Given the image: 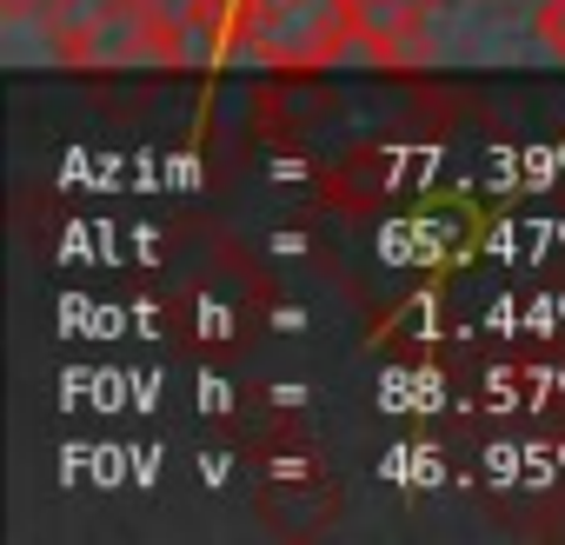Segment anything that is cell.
<instances>
[{
	"label": "cell",
	"mask_w": 565,
	"mask_h": 545,
	"mask_svg": "<svg viewBox=\"0 0 565 545\" xmlns=\"http://www.w3.org/2000/svg\"><path fill=\"white\" fill-rule=\"evenodd\" d=\"M193 54L200 47H193V28L180 8H167V0H127L120 14H107L61 61L87 67V74H120V67H186Z\"/></svg>",
	"instance_id": "obj_1"
},
{
	"label": "cell",
	"mask_w": 565,
	"mask_h": 545,
	"mask_svg": "<svg viewBox=\"0 0 565 545\" xmlns=\"http://www.w3.org/2000/svg\"><path fill=\"white\" fill-rule=\"evenodd\" d=\"M360 41V0H279L253 34V61L273 74H320Z\"/></svg>",
	"instance_id": "obj_2"
},
{
	"label": "cell",
	"mask_w": 565,
	"mask_h": 545,
	"mask_svg": "<svg viewBox=\"0 0 565 545\" xmlns=\"http://www.w3.org/2000/svg\"><path fill=\"white\" fill-rule=\"evenodd\" d=\"M259 21H266V0H193V8H186V28H193L200 61H233V54H253Z\"/></svg>",
	"instance_id": "obj_3"
},
{
	"label": "cell",
	"mask_w": 565,
	"mask_h": 545,
	"mask_svg": "<svg viewBox=\"0 0 565 545\" xmlns=\"http://www.w3.org/2000/svg\"><path fill=\"white\" fill-rule=\"evenodd\" d=\"M433 14L439 0H360V47L380 61H406Z\"/></svg>",
	"instance_id": "obj_4"
},
{
	"label": "cell",
	"mask_w": 565,
	"mask_h": 545,
	"mask_svg": "<svg viewBox=\"0 0 565 545\" xmlns=\"http://www.w3.org/2000/svg\"><path fill=\"white\" fill-rule=\"evenodd\" d=\"M127 8V0H41V34H47V47H54V61L74 47V41H87L107 14H120Z\"/></svg>",
	"instance_id": "obj_5"
},
{
	"label": "cell",
	"mask_w": 565,
	"mask_h": 545,
	"mask_svg": "<svg viewBox=\"0 0 565 545\" xmlns=\"http://www.w3.org/2000/svg\"><path fill=\"white\" fill-rule=\"evenodd\" d=\"M0 14H8V21H34L41 0H0Z\"/></svg>",
	"instance_id": "obj_6"
}]
</instances>
